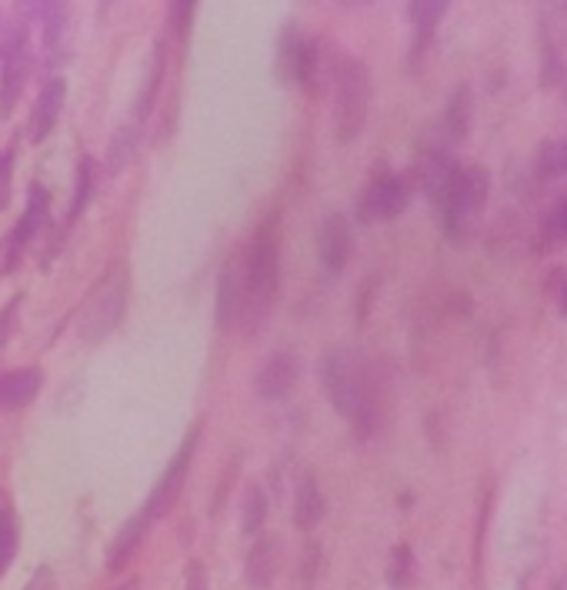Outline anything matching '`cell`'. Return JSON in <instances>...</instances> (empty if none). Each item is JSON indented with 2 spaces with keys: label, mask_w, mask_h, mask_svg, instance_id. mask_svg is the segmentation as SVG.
Returning a JSON list of instances; mask_svg holds the SVG:
<instances>
[{
  "label": "cell",
  "mask_w": 567,
  "mask_h": 590,
  "mask_svg": "<svg viewBox=\"0 0 567 590\" xmlns=\"http://www.w3.org/2000/svg\"><path fill=\"white\" fill-rule=\"evenodd\" d=\"M64 100H67L64 77H51L41 87V94H37L31 117H27V140H31V144H41V140L57 127V120H61V110H64Z\"/></svg>",
  "instance_id": "obj_12"
},
{
  "label": "cell",
  "mask_w": 567,
  "mask_h": 590,
  "mask_svg": "<svg viewBox=\"0 0 567 590\" xmlns=\"http://www.w3.org/2000/svg\"><path fill=\"white\" fill-rule=\"evenodd\" d=\"M244 270H247V310L244 327L257 330L267 310L274 307L277 287H281V220L264 217L254 230L251 244L244 247Z\"/></svg>",
  "instance_id": "obj_2"
},
{
  "label": "cell",
  "mask_w": 567,
  "mask_h": 590,
  "mask_svg": "<svg viewBox=\"0 0 567 590\" xmlns=\"http://www.w3.org/2000/svg\"><path fill=\"white\" fill-rule=\"evenodd\" d=\"M47 217H51V197H47V190L41 184L31 187V197H27V207H24V217L17 220L11 240H7V254H4V274H11L17 267V260L24 257V250L31 247V240L37 237V230L47 224Z\"/></svg>",
  "instance_id": "obj_9"
},
{
  "label": "cell",
  "mask_w": 567,
  "mask_h": 590,
  "mask_svg": "<svg viewBox=\"0 0 567 590\" xmlns=\"http://www.w3.org/2000/svg\"><path fill=\"white\" fill-rule=\"evenodd\" d=\"M247 310V270H244V247L234 250L231 260L221 270L217 280V304H214V320L221 330H234L244 320Z\"/></svg>",
  "instance_id": "obj_8"
},
{
  "label": "cell",
  "mask_w": 567,
  "mask_h": 590,
  "mask_svg": "<svg viewBox=\"0 0 567 590\" xmlns=\"http://www.w3.org/2000/svg\"><path fill=\"white\" fill-rule=\"evenodd\" d=\"M107 4H111V0H101V7H107Z\"/></svg>",
  "instance_id": "obj_34"
},
{
  "label": "cell",
  "mask_w": 567,
  "mask_h": 590,
  "mask_svg": "<svg viewBox=\"0 0 567 590\" xmlns=\"http://www.w3.org/2000/svg\"><path fill=\"white\" fill-rule=\"evenodd\" d=\"M44 387V370L41 367H17L0 374V410H21L41 394Z\"/></svg>",
  "instance_id": "obj_14"
},
{
  "label": "cell",
  "mask_w": 567,
  "mask_h": 590,
  "mask_svg": "<svg viewBox=\"0 0 567 590\" xmlns=\"http://www.w3.org/2000/svg\"><path fill=\"white\" fill-rule=\"evenodd\" d=\"M61 4V0H17V14H21L24 24H31V20H41L51 14V10Z\"/></svg>",
  "instance_id": "obj_29"
},
{
  "label": "cell",
  "mask_w": 567,
  "mask_h": 590,
  "mask_svg": "<svg viewBox=\"0 0 567 590\" xmlns=\"http://www.w3.org/2000/svg\"><path fill=\"white\" fill-rule=\"evenodd\" d=\"M487 190H491V180H487V170L477 164H457L451 184L437 200V210H441L444 230L454 240L467 237L474 230V224L484 214L487 204Z\"/></svg>",
  "instance_id": "obj_5"
},
{
  "label": "cell",
  "mask_w": 567,
  "mask_h": 590,
  "mask_svg": "<svg viewBox=\"0 0 567 590\" xmlns=\"http://www.w3.org/2000/svg\"><path fill=\"white\" fill-rule=\"evenodd\" d=\"M561 217H564V230H567V207H564V214H561Z\"/></svg>",
  "instance_id": "obj_33"
},
{
  "label": "cell",
  "mask_w": 567,
  "mask_h": 590,
  "mask_svg": "<svg viewBox=\"0 0 567 590\" xmlns=\"http://www.w3.org/2000/svg\"><path fill=\"white\" fill-rule=\"evenodd\" d=\"M354 254V234L344 214H327L317 227V260L327 274H341Z\"/></svg>",
  "instance_id": "obj_11"
},
{
  "label": "cell",
  "mask_w": 567,
  "mask_h": 590,
  "mask_svg": "<svg viewBox=\"0 0 567 590\" xmlns=\"http://www.w3.org/2000/svg\"><path fill=\"white\" fill-rule=\"evenodd\" d=\"M264 520H267V497H264V490L251 484L244 490V514H241V530L244 534H257V530L264 527Z\"/></svg>",
  "instance_id": "obj_22"
},
{
  "label": "cell",
  "mask_w": 567,
  "mask_h": 590,
  "mask_svg": "<svg viewBox=\"0 0 567 590\" xmlns=\"http://www.w3.org/2000/svg\"><path fill=\"white\" fill-rule=\"evenodd\" d=\"M191 457H194V437H187L184 447L174 454L171 467L164 470V477L157 480L154 490H151V497H147V504H144V517L147 520L164 517L167 510L177 504V497H181V490H184V480H187V470H191Z\"/></svg>",
  "instance_id": "obj_10"
},
{
  "label": "cell",
  "mask_w": 567,
  "mask_h": 590,
  "mask_svg": "<svg viewBox=\"0 0 567 590\" xmlns=\"http://www.w3.org/2000/svg\"><path fill=\"white\" fill-rule=\"evenodd\" d=\"M161 77H164V57H161V50H157L151 74H147V80H144V94H141V100H137V107H134V117L137 120H144L147 114H151L154 97H157V87H161Z\"/></svg>",
  "instance_id": "obj_25"
},
{
  "label": "cell",
  "mask_w": 567,
  "mask_h": 590,
  "mask_svg": "<svg viewBox=\"0 0 567 590\" xmlns=\"http://www.w3.org/2000/svg\"><path fill=\"white\" fill-rule=\"evenodd\" d=\"M541 174L544 177H564L567 174V137L564 140H554V144H544L541 147Z\"/></svg>",
  "instance_id": "obj_26"
},
{
  "label": "cell",
  "mask_w": 567,
  "mask_h": 590,
  "mask_svg": "<svg viewBox=\"0 0 567 590\" xmlns=\"http://www.w3.org/2000/svg\"><path fill=\"white\" fill-rule=\"evenodd\" d=\"M7 187H11V154H0V204L7 200Z\"/></svg>",
  "instance_id": "obj_32"
},
{
  "label": "cell",
  "mask_w": 567,
  "mask_h": 590,
  "mask_svg": "<svg viewBox=\"0 0 567 590\" xmlns=\"http://www.w3.org/2000/svg\"><path fill=\"white\" fill-rule=\"evenodd\" d=\"M447 7H451V0H411L407 4V20L414 24L417 37H431L434 27L441 24V17L447 14Z\"/></svg>",
  "instance_id": "obj_21"
},
{
  "label": "cell",
  "mask_w": 567,
  "mask_h": 590,
  "mask_svg": "<svg viewBox=\"0 0 567 590\" xmlns=\"http://www.w3.org/2000/svg\"><path fill=\"white\" fill-rule=\"evenodd\" d=\"M127 297H131V274H127V267H107L101 280L91 287V294L84 297L81 310H77V334H81V340L101 344L104 337H111L117 324L124 320Z\"/></svg>",
  "instance_id": "obj_3"
},
{
  "label": "cell",
  "mask_w": 567,
  "mask_h": 590,
  "mask_svg": "<svg viewBox=\"0 0 567 590\" xmlns=\"http://www.w3.org/2000/svg\"><path fill=\"white\" fill-rule=\"evenodd\" d=\"M411 200V190H407V180L391 174V170H381L367 180L361 200H357V217L374 224V220H394Z\"/></svg>",
  "instance_id": "obj_7"
},
{
  "label": "cell",
  "mask_w": 567,
  "mask_h": 590,
  "mask_svg": "<svg viewBox=\"0 0 567 590\" xmlns=\"http://www.w3.org/2000/svg\"><path fill=\"white\" fill-rule=\"evenodd\" d=\"M334 134L341 144H354L371 110V74L357 57H341L334 70Z\"/></svg>",
  "instance_id": "obj_4"
},
{
  "label": "cell",
  "mask_w": 567,
  "mask_h": 590,
  "mask_svg": "<svg viewBox=\"0 0 567 590\" xmlns=\"http://www.w3.org/2000/svg\"><path fill=\"white\" fill-rule=\"evenodd\" d=\"M321 517H324V497L317 490V480L304 477L294 494V524L301 530H311L321 524Z\"/></svg>",
  "instance_id": "obj_19"
},
{
  "label": "cell",
  "mask_w": 567,
  "mask_h": 590,
  "mask_svg": "<svg viewBox=\"0 0 567 590\" xmlns=\"http://www.w3.org/2000/svg\"><path fill=\"white\" fill-rule=\"evenodd\" d=\"M304 64H307V40L301 34V27L287 24L281 40H277L274 74L284 87H301L304 84Z\"/></svg>",
  "instance_id": "obj_13"
},
{
  "label": "cell",
  "mask_w": 567,
  "mask_h": 590,
  "mask_svg": "<svg viewBox=\"0 0 567 590\" xmlns=\"http://www.w3.org/2000/svg\"><path fill=\"white\" fill-rule=\"evenodd\" d=\"M467 124H471V94H467V90H457L454 100L444 110V117L437 120L434 137H431V144H427V147H431V150H447V154H451V147L464 140Z\"/></svg>",
  "instance_id": "obj_16"
},
{
  "label": "cell",
  "mask_w": 567,
  "mask_h": 590,
  "mask_svg": "<svg viewBox=\"0 0 567 590\" xmlns=\"http://www.w3.org/2000/svg\"><path fill=\"white\" fill-rule=\"evenodd\" d=\"M134 150H137V127L117 130V137L111 140V147H107V170H111V174L124 170L127 164H131Z\"/></svg>",
  "instance_id": "obj_23"
},
{
  "label": "cell",
  "mask_w": 567,
  "mask_h": 590,
  "mask_svg": "<svg viewBox=\"0 0 567 590\" xmlns=\"http://www.w3.org/2000/svg\"><path fill=\"white\" fill-rule=\"evenodd\" d=\"M17 537H21V527H17L14 500H11V494H7V490H0V577H4L7 567L14 564Z\"/></svg>",
  "instance_id": "obj_20"
},
{
  "label": "cell",
  "mask_w": 567,
  "mask_h": 590,
  "mask_svg": "<svg viewBox=\"0 0 567 590\" xmlns=\"http://www.w3.org/2000/svg\"><path fill=\"white\" fill-rule=\"evenodd\" d=\"M277 560H281V547L271 537H261L247 554V580L254 587H267L277 574Z\"/></svg>",
  "instance_id": "obj_17"
},
{
  "label": "cell",
  "mask_w": 567,
  "mask_h": 590,
  "mask_svg": "<svg viewBox=\"0 0 567 590\" xmlns=\"http://www.w3.org/2000/svg\"><path fill=\"white\" fill-rule=\"evenodd\" d=\"M27 77H31V40H27V24H17L7 30L4 40V60H0V117H11L17 100H21Z\"/></svg>",
  "instance_id": "obj_6"
},
{
  "label": "cell",
  "mask_w": 567,
  "mask_h": 590,
  "mask_svg": "<svg viewBox=\"0 0 567 590\" xmlns=\"http://www.w3.org/2000/svg\"><path fill=\"white\" fill-rule=\"evenodd\" d=\"M294 380H297V360L287 354V350H281V354L267 357L261 364V370H257V377H254V390L264 400H281L291 394Z\"/></svg>",
  "instance_id": "obj_15"
},
{
  "label": "cell",
  "mask_w": 567,
  "mask_h": 590,
  "mask_svg": "<svg viewBox=\"0 0 567 590\" xmlns=\"http://www.w3.org/2000/svg\"><path fill=\"white\" fill-rule=\"evenodd\" d=\"M147 524H151V520L144 517V510H141L137 517L127 520V524L121 527V534L114 537L111 550H107V567H111V570H121V567L127 564V560L134 557V550L141 547V540H144Z\"/></svg>",
  "instance_id": "obj_18"
},
{
  "label": "cell",
  "mask_w": 567,
  "mask_h": 590,
  "mask_svg": "<svg viewBox=\"0 0 567 590\" xmlns=\"http://www.w3.org/2000/svg\"><path fill=\"white\" fill-rule=\"evenodd\" d=\"M317 370L337 414L361 437H371L384 420V384L374 360L357 350H331Z\"/></svg>",
  "instance_id": "obj_1"
},
{
  "label": "cell",
  "mask_w": 567,
  "mask_h": 590,
  "mask_svg": "<svg viewBox=\"0 0 567 590\" xmlns=\"http://www.w3.org/2000/svg\"><path fill=\"white\" fill-rule=\"evenodd\" d=\"M551 300L557 307V314L567 317V270H557L554 280H551Z\"/></svg>",
  "instance_id": "obj_30"
},
{
  "label": "cell",
  "mask_w": 567,
  "mask_h": 590,
  "mask_svg": "<svg viewBox=\"0 0 567 590\" xmlns=\"http://www.w3.org/2000/svg\"><path fill=\"white\" fill-rule=\"evenodd\" d=\"M407 577H411V550L397 547L391 554V570H387V580H391L394 587H401V584H407Z\"/></svg>",
  "instance_id": "obj_28"
},
{
  "label": "cell",
  "mask_w": 567,
  "mask_h": 590,
  "mask_svg": "<svg viewBox=\"0 0 567 590\" xmlns=\"http://www.w3.org/2000/svg\"><path fill=\"white\" fill-rule=\"evenodd\" d=\"M91 187H94V160H81L77 164V180H74V200H71V210H67V220H77L81 217V210L87 207V200H91Z\"/></svg>",
  "instance_id": "obj_24"
},
{
  "label": "cell",
  "mask_w": 567,
  "mask_h": 590,
  "mask_svg": "<svg viewBox=\"0 0 567 590\" xmlns=\"http://www.w3.org/2000/svg\"><path fill=\"white\" fill-rule=\"evenodd\" d=\"M24 590H57V577H54V570L51 564H41L34 570V577L27 580V587Z\"/></svg>",
  "instance_id": "obj_31"
},
{
  "label": "cell",
  "mask_w": 567,
  "mask_h": 590,
  "mask_svg": "<svg viewBox=\"0 0 567 590\" xmlns=\"http://www.w3.org/2000/svg\"><path fill=\"white\" fill-rule=\"evenodd\" d=\"M197 0H171V27L177 37H187V30L194 24Z\"/></svg>",
  "instance_id": "obj_27"
}]
</instances>
